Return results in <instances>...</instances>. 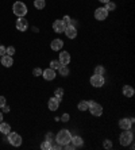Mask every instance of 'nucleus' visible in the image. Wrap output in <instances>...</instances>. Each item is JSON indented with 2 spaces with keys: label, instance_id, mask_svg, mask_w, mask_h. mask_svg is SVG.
Returning a JSON list of instances; mask_svg holds the SVG:
<instances>
[{
  "label": "nucleus",
  "instance_id": "obj_1",
  "mask_svg": "<svg viewBox=\"0 0 135 150\" xmlns=\"http://www.w3.org/2000/svg\"><path fill=\"white\" fill-rule=\"evenodd\" d=\"M72 133H70L68 129H62L59 130L58 133H57L56 138H54V141H56L57 143H59V145H66V143H69L70 141H72Z\"/></svg>",
  "mask_w": 135,
  "mask_h": 150
},
{
  "label": "nucleus",
  "instance_id": "obj_2",
  "mask_svg": "<svg viewBox=\"0 0 135 150\" xmlns=\"http://www.w3.org/2000/svg\"><path fill=\"white\" fill-rule=\"evenodd\" d=\"M119 142L122 146H130V143L134 142V131L132 130H123V133L119 137Z\"/></svg>",
  "mask_w": 135,
  "mask_h": 150
},
{
  "label": "nucleus",
  "instance_id": "obj_3",
  "mask_svg": "<svg viewBox=\"0 0 135 150\" xmlns=\"http://www.w3.org/2000/svg\"><path fill=\"white\" fill-rule=\"evenodd\" d=\"M12 11H14V14L16 15L18 18H20V16H26L28 10L23 1H15L14 6H12Z\"/></svg>",
  "mask_w": 135,
  "mask_h": 150
},
{
  "label": "nucleus",
  "instance_id": "obj_4",
  "mask_svg": "<svg viewBox=\"0 0 135 150\" xmlns=\"http://www.w3.org/2000/svg\"><path fill=\"white\" fill-rule=\"evenodd\" d=\"M88 104H89L88 111H89L93 116H101L103 115V107H101L99 103H96L95 100H89L88 101Z\"/></svg>",
  "mask_w": 135,
  "mask_h": 150
},
{
  "label": "nucleus",
  "instance_id": "obj_5",
  "mask_svg": "<svg viewBox=\"0 0 135 150\" xmlns=\"http://www.w3.org/2000/svg\"><path fill=\"white\" fill-rule=\"evenodd\" d=\"M89 83H90V85L95 88H101V87H104V84H105V79H104V76H101V74L93 73V76H90Z\"/></svg>",
  "mask_w": 135,
  "mask_h": 150
},
{
  "label": "nucleus",
  "instance_id": "obj_6",
  "mask_svg": "<svg viewBox=\"0 0 135 150\" xmlns=\"http://www.w3.org/2000/svg\"><path fill=\"white\" fill-rule=\"evenodd\" d=\"M8 142L12 145V146H15V147H19L22 145V137L19 135L18 133H12V131H10V134H8Z\"/></svg>",
  "mask_w": 135,
  "mask_h": 150
},
{
  "label": "nucleus",
  "instance_id": "obj_7",
  "mask_svg": "<svg viewBox=\"0 0 135 150\" xmlns=\"http://www.w3.org/2000/svg\"><path fill=\"white\" fill-rule=\"evenodd\" d=\"M108 14H110V12H108L104 7L96 8V10H95V19L99 21V22H103V21H105V19L108 18Z\"/></svg>",
  "mask_w": 135,
  "mask_h": 150
},
{
  "label": "nucleus",
  "instance_id": "obj_8",
  "mask_svg": "<svg viewBox=\"0 0 135 150\" xmlns=\"http://www.w3.org/2000/svg\"><path fill=\"white\" fill-rule=\"evenodd\" d=\"M53 30H54V33H57V34H62L64 31H65V27L66 25L64 23L62 19H57V21L53 22Z\"/></svg>",
  "mask_w": 135,
  "mask_h": 150
},
{
  "label": "nucleus",
  "instance_id": "obj_9",
  "mask_svg": "<svg viewBox=\"0 0 135 150\" xmlns=\"http://www.w3.org/2000/svg\"><path fill=\"white\" fill-rule=\"evenodd\" d=\"M16 28L19 30V31H22V33L27 31V30H28V21L24 16L18 18V21H16Z\"/></svg>",
  "mask_w": 135,
  "mask_h": 150
},
{
  "label": "nucleus",
  "instance_id": "obj_10",
  "mask_svg": "<svg viewBox=\"0 0 135 150\" xmlns=\"http://www.w3.org/2000/svg\"><path fill=\"white\" fill-rule=\"evenodd\" d=\"M61 101H62V99H58V98H56V96H54V98H50L49 99V103H47L49 110H50V111H57Z\"/></svg>",
  "mask_w": 135,
  "mask_h": 150
},
{
  "label": "nucleus",
  "instance_id": "obj_11",
  "mask_svg": "<svg viewBox=\"0 0 135 150\" xmlns=\"http://www.w3.org/2000/svg\"><path fill=\"white\" fill-rule=\"evenodd\" d=\"M58 61L61 62V65H69L70 61H72V57H70L69 52H65V50H62V52L59 53Z\"/></svg>",
  "mask_w": 135,
  "mask_h": 150
},
{
  "label": "nucleus",
  "instance_id": "obj_12",
  "mask_svg": "<svg viewBox=\"0 0 135 150\" xmlns=\"http://www.w3.org/2000/svg\"><path fill=\"white\" fill-rule=\"evenodd\" d=\"M56 70L52 69V68H47V69H45L43 72H42V77L45 79L46 81H53L54 79H56Z\"/></svg>",
  "mask_w": 135,
  "mask_h": 150
},
{
  "label": "nucleus",
  "instance_id": "obj_13",
  "mask_svg": "<svg viewBox=\"0 0 135 150\" xmlns=\"http://www.w3.org/2000/svg\"><path fill=\"white\" fill-rule=\"evenodd\" d=\"M64 41L62 39H59V38H56V39H53L52 43H50V47H52L53 52H61L64 47Z\"/></svg>",
  "mask_w": 135,
  "mask_h": 150
},
{
  "label": "nucleus",
  "instance_id": "obj_14",
  "mask_svg": "<svg viewBox=\"0 0 135 150\" xmlns=\"http://www.w3.org/2000/svg\"><path fill=\"white\" fill-rule=\"evenodd\" d=\"M65 35L68 37L69 39H74L77 37V27L76 26H72V25H69V26H66L65 27Z\"/></svg>",
  "mask_w": 135,
  "mask_h": 150
},
{
  "label": "nucleus",
  "instance_id": "obj_15",
  "mask_svg": "<svg viewBox=\"0 0 135 150\" xmlns=\"http://www.w3.org/2000/svg\"><path fill=\"white\" fill-rule=\"evenodd\" d=\"M118 125L122 130H131L132 129V122L130 118H122Z\"/></svg>",
  "mask_w": 135,
  "mask_h": 150
},
{
  "label": "nucleus",
  "instance_id": "obj_16",
  "mask_svg": "<svg viewBox=\"0 0 135 150\" xmlns=\"http://www.w3.org/2000/svg\"><path fill=\"white\" fill-rule=\"evenodd\" d=\"M0 62H1V65L6 68H10L14 65V58L11 56H7V54H4V56H1V59H0Z\"/></svg>",
  "mask_w": 135,
  "mask_h": 150
},
{
  "label": "nucleus",
  "instance_id": "obj_17",
  "mask_svg": "<svg viewBox=\"0 0 135 150\" xmlns=\"http://www.w3.org/2000/svg\"><path fill=\"white\" fill-rule=\"evenodd\" d=\"M122 92H123V95H124L126 98H132V96H134V93H135L134 88H132L131 85H124V87H123V89H122Z\"/></svg>",
  "mask_w": 135,
  "mask_h": 150
},
{
  "label": "nucleus",
  "instance_id": "obj_18",
  "mask_svg": "<svg viewBox=\"0 0 135 150\" xmlns=\"http://www.w3.org/2000/svg\"><path fill=\"white\" fill-rule=\"evenodd\" d=\"M70 142H72L76 147H81V146H84V138H83V137H80V135H74V137H72V141H70Z\"/></svg>",
  "mask_w": 135,
  "mask_h": 150
},
{
  "label": "nucleus",
  "instance_id": "obj_19",
  "mask_svg": "<svg viewBox=\"0 0 135 150\" xmlns=\"http://www.w3.org/2000/svg\"><path fill=\"white\" fill-rule=\"evenodd\" d=\"M57 70H58L59 76H62V77H68L69 76V73H70V69L68 68V65H61Z\"/></svg>",
  "mask_w": 135,
  "mask_h": 150
},
{
  "label": "nucleus",
  "instance_id": "obj_20",
  "mask_svg": "<svg viewBox=\"0 0 135 150\" xmlns=\"http://www.w3.org/2000/svg\"><path fill=\"white\" fill-rule=\"evenodd\" d=\"M10 131H11V126L8 123H4V122L0 123V133L4 134V135H8Z\"/></svg>",
  "mask_w": 135,
  "mask_h": 150
},
{
  "label": "nucleus",
  "instance_id": "obj_21",
  "mask_svg": "<svg viewBox=\"0 0 135 150\" xmlns=\"http://www.w3.org/2000/svg\"><path fill=\"white\" fill-rule=\"evenodd\" d=\"M88 107H89V104H88V101L87 100H81L77 104V108H78V111H88Z\"/></svg>",
  "mask_w": 135,
  "mask_h": 150
},
{
  "label": "nucleus",
  "instance_id": "obj_22",
  "mask_svg": "<svg viewBox=\"0 0 135 150\" xmlns=\"http://www.w3.org/2000/svg\"><path fill=\"white\" fill-rule=\"evenodd\" d=\"M34 7L37 10H43L46 7V1L45 0H34Z\"/></svg>",
  "mask_w": 135,
  "mask_h": 150
},
{
  "label": "nucleus",
  "instance_id": "obj_23",
  "mask_svg": "<svg viewBox=\"0 0 135 150\" xmlns=\"http://www.w3.org/2000/svg\"><path fill=\"white\" fill-rule=\"evenodd\" d=\"M95 74H101V76H104V74H105V68H104L103 65L95 67Z\"/></svg>",
  "mask_w": 135,
  "mask_h": 150
},
{
  "label": "nucleus",
  "instance_id": "obj_24",
  "mask_svg": "<svg viewBox=\"0 0 135 150\" xmlns=\"http://www.w3.org/2000/svg\"><path fill=\"white\" fill-rule=\"evenodd\" d=\"M105 10L108 11V12H110V11H115L116 10V4L114 3V1H108V3H105Z\"/></svg>",
  "mask_w": 135,
  "mask_h": 150
},
{
  "label": "nucleus",
  "instance_id": "obj_25",
  "mask_svg": "<svg viewBox=\"0 0 135 150\" xmlns=\"http://www.w3.org/2000/svg\"><path fill=\"white\" fill-rule=\"evenodd\" d=\"M41 149L42 150H52V142H49V141H43L41 143Z\"/></svg>",
  "mask_w": 135,
  "mask_h": 150
},
{
  "label": "nucleus",
  "instance_id": "obj_26",
  "mask_svg": "<svg viewBox=\"0 0 135 150\" xmlns=\"http://www.w3.org/2000/svg\"><path fill=\"white\" fill-rule=\"evenodd\" d=\"M59 67H61V62H59L58 59H52V61H50V68H52V69L57 70Z\"/></svg>",
  "mask_w": 135,
  "mask_h": 150
},
{
  "label": "nucleus",
  "instance_id": "obj_27",
  "mask_svg": "<svg viewBox=\"0 0 135 150\" xmlns=\"http://www.w3.org/2000/svg\"><path fill=\"white\" fill-rule=\"evenodd\" d=\"M64 93H65V91H64L61 87H59V88H56V91H54V96H56V98H58V99H62Z\"/></svg>",
  "mask_w": 135,
  "mask_h": 150
},
{
  "label": "nucleus",
  "instance_id": "obj_28",
  "mask_svg": "<svg viewBox=\"0 0 135 150\" xmlns=\"http://www.w3.org/2000/svg\"><path fill=\"white\" fill-rule=\"evenodd\" d=\"M112 141L111 139H104L103 141V147L104 149H112Z\"/></svg>",
  "mask_w": 135,
  "mask_h": 150
},
{
  "label": "nucleus",
  "instance_id": "obj_29",
  "mask_svg": "<svg viewBox=\"0 0 135 150\" xmlns=\"http://www.w3.org/2000/svg\"><path fill=\"white\" fill-rule=\"evenodd\" d=\"M42 72H43L42 68H34V69H33V76L39 77V76H42Z\"/></svg>",
  "mask_w": 135,
  "mask_h": 150
},
{
  "label": "nucleus",
  "instance_id": "obj_30",
  "mask_svg": "<svg viewBox=\"0 0 135 150\" xmlns=\"http://www.w3.org/2000/svg\"><path fill=\"white\" fill-rule=\"evenodd\" d=\"M6 54H7V56H14L15 54V47L14 46H8V47H6Z\"/></svg>",
  "mask_w": 135,
  "mask_h": 150
},
{
  "label": "nucleus",
  "instance_id": "obj_31",
  "mask_svg": "<svg viewBox=\"0 0 135 150\" xmlns=\"http://www.w3.org/2000/svg\"><path fill=\"white\" fill-rule=\"evenodd\" d=\"M69 119H70V115H69V114H68V112H65V114H62V116H59V120H62L64 123L69 122Z\"/></svg>",
  "mask_w": 135,
  "mask_h": 150
},
{
  "label": "nucleus",
  "instance_id": "obj_32",
  "mask_svg": "<svg viewBox=\"0 0 135 150\" xmlns=\"http://www.w3.org/2000/svg\"><path fill=\"white\" fill-rule=\"evenodd\" d=\"M54 138H56V137H54V134H53V133H46V135H45V139L46 141L53 142V141H54Z\"/></svg>",
  "mask_w": 135,
  "mask_h": 150
},
{
  "label": "nucleus",
  "instance_id": "obj_33",
  "mask_svg": "<svg viewBox=\"0 0 135 150\" xmlns=\"http://www.w3.org/2000/svg\"><path fill=\"white\" fill-rule=\"evenodd\" d=\"M62 21H64V23H65L66 26L72 25V18H70V16H68V15H66V16H64V18H62Z\"/></svg>",
  "mask_w": 135,
  "mask_h": 150
},
{
  "label": "nucleus",
  "instance_id": "obj_34",
  "mask_svg": "<svg viewBox=\"0 0 135 150\" xmlns=\"http://www.w3.org/2000/svg\"><path fill=\"white\" fill-rule=\"evenodd\" d=\"M4 54H6V46L0 45V57L4 56Z\"/></svg>",
  "mask_w": 135,
  "mask_h": 150
},
{
  "label": "nucleus",
  "instance_id": "obj_35",
  "mask_svg": "<svg viewBox=\"0 0 135 150\" xmlns=\"http://www.w3.org/2000/svg\"><path fill=\"white\" fill-rule=\"evenodd\" d=\"M4 104H6V98H4V96H0V108H1Z\"/></svg>",
  "mask_w": 135,
  "mask_h": 150
},
{
  "label": "nucleus",
  "instance_id": "obj_36",
  "mask_svg": "<svg viewBox=\"0 0 135 150\" xmlns=\"http://www.w3.org/2000/svg\"><path fill=\"white\" fill-rule=\"evenodd\" d=\"M1 108H3V112H10V105L8 104H4Z\"/></svg>",
  "mask_w": 135,
  "mask_h": 150
},
{
  "label": "nucleus",
  "instance_id": "obj_37",
  "mask_svg": "<svg viewBox=\"0 0 135 150\" xmlns=\"http://www.w3.org/2000/svg\"><path fill=\"white\" fill-rule=\"evenodd\" d=\"M100 3H103V4H105V3H108V1H111V0H99Z\"/></svg>",
  "mask_w": 135,
  "mask_h": 150
},
{
  "label": "nucleus",
  "instance_id": "obj_38",
  "mask_svg": "<svg viewBox=\"0 0 135 150\" xmlns=\"http://www.w3.org/2000/svg\"><path fill=\"white\" fill-rule=\"evenodd\" d=\"M3 122V112H0V123Z\"/></svg>",
  "mask_w": 135,
  "mask_h": 150
}]
</instances>
